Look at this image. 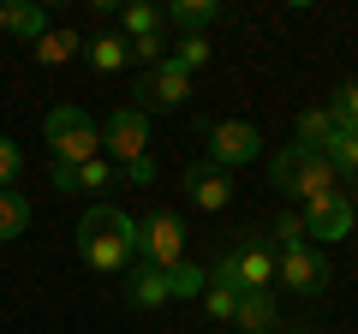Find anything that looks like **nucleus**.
<instances>
[{
    "instance_id": "obj_1",
    "label": "nucleus",
    "mask_w": 358,
    "mask_h": 334,
    "mask_svg": "<svg viewBox=\"0 0 358 334\" xmlns=\"http://www.w3.org/2000/svg\"><path fill=\"white\" fill-rule=\"evenodd\" d=\"M78 257L96 275H120L138 257V221L114 203H90L84 221H78Z\"/></svg>"
},
{
    "instance_id": "obj_2",
    "label": "nucleus",
    "mask_w": 358,
    "mask_h": 334,
    "mask_svg": "<svg viewBox=\"0 0 358 334\" xmlns=\"http://www.w3.org/2000/svg\"><path fill=\"white\" fill-rule=\"evenodd\" d=\"M268 173H275V185H281L287 197H299V209H310V203H322V197H341L346 191V180L329 167V155L299 150V143H287V150L268 161Z\"/></svg>"
},
{
    "instance_id": "obj_3",
    "label": "nucleus",
    "mask_w": 358,
    "mask_h": 334,
    "mask_svg": "<svg viewBox=\"0 0 358 334\" xmlns=\"http://www.w3.org/2000/svg\"><path fill=\"white\" fill-rule=\"evenodd\" d=\"M42 131H48V150H54V167H84L102 155V126L84 114V108H48V119H42Z\"/></svg>"
},
{
    "instance_id": "obj_4",
    "label": "nucleus",
    "mask_w": 358,
    "mask_h": 334,
    "mask_svg": "<svg viewBox=\"0 0 358 334\" xmlns=\"http://www.w3.org/2000/svg\"><path fill=\"white\" fill-rule=\"evenodd\" d=\"M209 281H221V286H233V293H268L275 286V251L268 245H233L227 257L209 269Z\"/></svg>"
},
{
    "instance_id": "obj_5",
    "label": "nucleus",
    "mask_w": 358,
    "mask_h": 334,
    "mask_svg": "<svg viewBox=\"0 0 358 334\" xmlns=\"http://www.w3.org/2000/svg\"><path fill=\"white\" fill-rule=\"evenodd\" d=\"M138 257L150 263V269H179V263H185V221H179L173 209H150V215L138 221Z\"/></svg>"
},
{
    "instance_id": "obj_6",
    "label": "nucleus",
    "mask_w": 358,
    "mask_h": 334,
    "mask_svg": "<svg viewBox=\"0 0 358 334\" xmlns=\"http://www.w3.org/2000/svg\"><path fill=\"white\" fill-rule=\"evenodd\" d=\"M102 143H108V161L114 167L150 161V114L143 108H114L108 126H102Z\"/></svg>"
},
{
    "instance_id": "obj_7",
    "label": "nucleus",
    "mask_w": 358,
    "mask_h": 334,
    "mask_svg": "<svg viewBox=\"0 0 358 334\" xmlns=\"http://www.w3.org/2000/svg\"><path fill=\"white\" fill-rule=\"evenodd\" d=\"M257 150H263V131L251 126V119H215V126L203 131V161H215V167H245V161H257Z\"/></svg>"
},
{
    "instance_id": "obj_8",
    "label": "nucleus",
    "mask_w": 358,
    "mask_h": 334,
    "mask_svg": "<svg viewBox=\"0 0 358 334\" xmlns=\"http://www.w3.org/2000/svg\"><path fill=\"white\" fill-rule=\"evenodd\" d=\"M329 251L317 245H293V251H275V286H293V293H322L329 286Z\"/></svg>"
},
{
    "instance_id": "obj_9",
    "label": "nucleus",
    "mask_w": 358,
    "mask_h": 334,
    "mask_svg": "<svg viewBox=\"0 0 358 334\" xmlns=\"http://www.w3.org/2000/svg\"><path fill=\"white\" fill-rule=\"evenodd\" d=\"M185 197H192L203 215H221V209L233 203V173L215 161H192L185 167Z\"/></svg>"
},
{
    "instance_id": "obj_10",
    "label": "nucleus",
    "mask_w": 358,
    "mask_h": 334,
    "mask_svg": "<svg viewBox=\"0 0 358 334\" xmlns=\"http://www.w3.org/2000/svg\"><path fill=\"white\" fill-rule=\"evenodd\" d=\"M358 227V203L352 197H322V203H310L305 209V233L310 239H322V245H334V239H346V233Z\"/></svg>"
},
{
    "instance_id": "obj_11",
    "label": "nucleus",
    "mask_w": 358,
    "mask_h": 334,
    "mask_svg": "<svg viewBox=\"0 0 358 334\" xmlns=\"http://www.w3.org/2000/svg\"><path fill=\"white\" fill-rule=\"evenodd\" d=\"M138 96H143L150 108H179L185 96H192V78L179 72L173 60H162V66H150V72H143V90H138Z\"/></svg>"
},
{
    "instance_id": "obj_12",
    "label": "nucleus",
    "mask_w": 358,
    "mask_h": 334,
    "mask_svg": "<svg viewBox=\"0 0 358 334\" xmlns=\"http://www.w3.org/2000/svg\"><path fill=\"white\" fill-rule=\"evenodd\" d=\"M48 173H54L60 191H114V180H120V167L108 161V155H96V161H84V167H54L48 161Z\"/></svg>"
},
{
    "instance_id": "obj_13",
    "label": "nucleus",
    "mask_w": 358,
    "mask_h": 334,
    "mask_svg": "<svg viewBox=\"0 0 358 334\" xmlns=\"http://www.w3.org/2000/svg\"><path fill=\"white\" fill-rule=\"evenodd\" d=\"M167 269H150V263H138V269H131V281H126V305L131 310H162L167 305Z\"/></svg>"
},
{
    "instance_id": "obj_14",
    "label": "nucleus",
    "mask_w": 358,
    "mask_h": 334,
    "mask_svg": "<svg viewBox=\"0 0 358 334\" xmlns=\"http://www.w3.org/2000/svg\"><path fill=\"white\" fill-rule=\"evenodd\" d=\"M233 328L239 334H275V293H239Z\"/></svg>"
},
{
    "instance_id": "obj_15",
    "label": "nucleus",
    "mask_w": 358,
    "mask_h": 334,
    "mask_svg": "<svg viewBox=\"0 0 358 334\" xmlns=\"http://www.w3.org/2000/svg\"><path fill=\"white\" fill-rule=\"evenodd\" d=\"M162 18H173V24L185 30V36H203V30L221 18V0H173V6H167Z\"/></svg>"
},
{
    "instance_id": "obj_16",
    "label": "nucleus",
    "mask_w": 358,
    "mask_h": 334,
    "mask_svg": "<svg viewBox=\"0 0 358 334\" xmlns=\"http://www.w3.org/2000/svg\"><path fill=\"white\" fill-rule=\"evenodd\" d=\"M78 48H84V36H78V30H66V24H60V30L48 24V30H42V42H30L36 66H66V60H72Z\"/></svg>"
},
{
    "instance_id": "obj_17",
    "label": "nucleus",
    "mask_w": 358,
    "mask_h": 334,
    "mask_svg": "<svg viewBox=\"0 0 358 334\" xmlns=\"http://www.w3.org/2000/svg\"><path fill=\"white\" fill-rule=\"evenodd\" d=\"M322 155H329V167L341 180H358V126H334V138L322 143Z\"/></svg>"
},
{
    "instance_id": "obj_18",
    "label": "nucleus",
    "mask_w": 358,
    "mask_h": 334,
    "mask_svg": "<svg viewBox=\"0 0 358 334\" xmlns=\"http://www.w3.org/2000/svg\"><path fill=\"white\" fill-rule=\"evenodd\" d=\"M84 60H90L96 72L108 78V72H120V66L131 60V48H126V36H114V30H102L96 42H84Z\"/></svg>"
},
{
    "instance_id": "obj_19",
    "label": "nucleus",
    "mask_w": 358,
    "mask_h": 334,
    "mask_svg": "<svg viewBox=\"0 0 358 334\" xmlns=\"http://www.w3.org/2000/svg\"><path fill=\"white\" fill-rule=\"evenodd\" d=\"M329 138H334V114H329V108H305V114H299V126H293V143L322 155V143H329Z\"/></svg>"
},
{
    "instance_id": "obj_20",
    "label": "nucleus",
    "mask_w": 358,
    "mask_h": 334,
    "mask_svg": "<svg viewBox=\"0 0 358 334\" xmlns=\"http://www.w3.org/2000/svg\"><path fill=\"white\" fill-rule=\"evenodd\" d=\"M24 227H30V197L18 191V185H6V191H0V245L18 239Z\"/></svg>"
},
{
    "instance_id": "obj_21",
    "label": "nucleus",
    "mask_w": 358,
    "mask_h": 334,
    "mask_svg": "<svg viewBox=\"0 0 358 334\" xmlns=\"http://www.w3.org/2000/svg\"><path fill=\"white\" fill-rule=\"evenodd\" d=\"M6 30H13L18 42H42V30H48V13H42L36 0H18V6H6Z\"/></svg>"
},
{
    "instance_id": "obj_22",
    "label": "nucleus",
    "mask_w": 358,
    "mask_h": 334,
    "mask_svg": "<svg viewBox=\"0 0 358 334\" xmlns=\"http://www.w3.org/2000/svg\"><path fill=\"white\" fill-rule=\"evenodd\" d=\"M120 30H126V42H138V36H155V30L167 24L162 13H155V6H143V0H131V6H120Z\"/></svg>"
},
{
    "instance_id": "obj_23",
    "label": "nucleus",
    "mask_w": 358,
    "mask_h": 334,
    "mask_svg": "<svg viewBox=\"0 0 358 334\" xmlns=\"http://www.w3.org/2000/svg\"><path fill=\"white\" fill-rule=\"evenodd\" d=\"M167 60H173L185 78H192V72H203V66H209V36H179Z\"/></svg>"
},
{
    "instance_id": "obj_24",
    "label": "nucleus",
    "mask_w": 358,
    "mask_h": 334,
    "mask_svg": "<svg viewBox=\"0 0 358 334\" xmlns=\"http://www.w3.org/2000/svg\"><path fill=\"white\" fill-rule=\"evenodd\" d=\"M203 286H209V275L197 269V263H179V269H167V293H173V298H203Z\"/></svg>"
},
{
    "instance_id": "obj_25",
    "label": "nucleus",
    "mask_w": 358,
    "mask_h": 334,
    "mask_svg": "<svg viewBox=\"0 0 358 334\" xmlns=\"http://www.w3.org/2000/svg\"><path fill=\"white\" fill-rule=\"evenodd\" d=\"M203 310H209V322H233L239 293H233V286H221V281H209V286H203Z\"/></svg>"
},
{
    "instance_id": "obj_26",
    "label": "nucleus",
    "mask_w": 358,
    "mask_h": 334,
    "mask_svg": "<svg viewBox=\"0 0 358 334\" xmlns=\"http://www.w3.org/2000/svg\"><path fill=\"white\" fill-rule=\"evenodd\" d=\"M275 239H281V251H293V245H305V209H281V221H275Z\"/></svg>"
},
{
    "instance_id": "obj_27",
    "label": "nucleus",
    "mask_w": 358,
    "mask_h": 334,
    "mask_svg": "<svg viewBox=\"0 0 358 334\" xmlns=\"http://www.w3.org/2000/svg\"><path fill=\"white\" fill-rule=\"evenodd\" d=\"M329 114H334V126H358V78H352V84H341V90H334Z\"/></svg>"
},
{
    "instance_id": "obj_28",
    "label": "nucleus",
    "mask_w": 358,
    "mask_h": 334,
    "mask_svg": "<svg viewBox=\"0 0 358 334\" xmlns=\"http://www.w3.org/2000/svg\"><path fill=\"white\" fill-rule=\"evenodd\" d=\"M126 48H131V60H138L143 72L167 60V42H162V30H155V36H138V42H126Z\"/></svg>"
},
{
    "instance_id": "obj_29",
    "label": "nucleus",
    "mask_w": 358,
    "mask_h": 334,
    "mask_svg": "<svg viewBox=\"0 0 358 334\" xmlns=\"http://www.w3.org/2000/svg\"><path fill=\"white\" fill-rule=\"evenodd\" d=\"M18 173H24V150H18L13 138H0V191H6Z\"/></svg>"
},
{
    "instance_id": "obj_30",
    "label": "nucleus",
    "mask_w": 358,
    "mask_h": 334,
    "mask_svg": "<svg viewBox=\"0 0 358 334\" xmlns=\"http://www.w3.org/2000/svg\"><path fill=\"white\" fill-rule=\"evenodd\" d=\"M0 30H6V0H0Z\"/></svg>"
}]
</instances>
